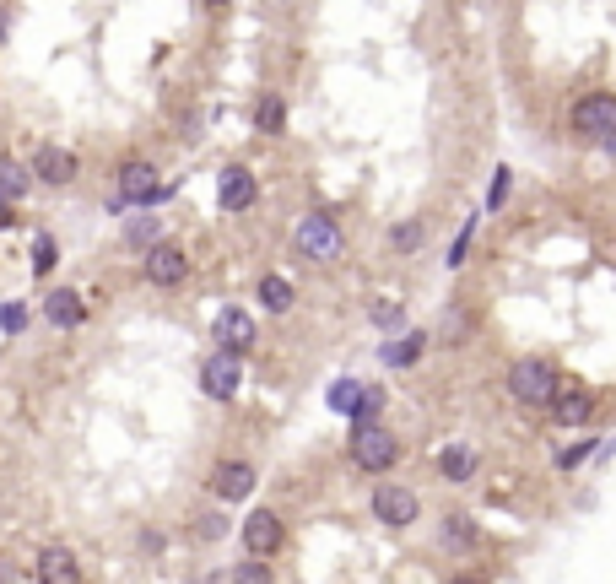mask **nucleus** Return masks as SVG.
Returning <instances> with one entry per match:
<instances>
[{
  "mask_svg": "<svg viewBox=\"0 0 616 584\" xmlns=\"http://www.w3.org/2000/svg\"><path fill=\"white\" fill-rule=\"evenodd\" d=\"M292 249H298L308 265H336L346 255V233L330 211H308L298 228H292Z\"/></svg>",
  "mask_w": 616,
  "mask_h": 584,
  "instance_id": "obj_1",
  "label": "nucleus"
},
{
  "mask_svg": "<svg viewBox=\"0 0 616 584\" xmlns=\"http://www.w3.org/2000/svg\"><path fill=\"white\" fill-rule=\"evenodd\" d=\"M395 455H400V444H395V433L384 428V422L352 417V460H357V471H390Z\"/></svg>",
  "mask_w": 616,
  "mask_h": 584,
  "instance_id": "obj_2",
  "label": "nucleus"
},
{
  "mask_svg": "<svg viewBox=\"0 0 616 584\" xmlns=\"http://www.w3.org/2000/svg\"><path fill=\"white\" fill-rule=\"evenodd\" d=\"M573 136L589 146H616V98L611 92H589V98L573 103Z\"/></svg>",
  "mask_w": 616,
  "mask_h": 584,
  "instance_id": "obj_3",
  "label": "nucleus"
},
{
  "mask_svg": "<svg viewBox=\"0 0 616 584\" xmlns=\"http://www.w3.org/2000/svg\"><path fill=\"white\" fill-rule=\"evenodd\" d=\"M557 390V368L546 363V357H519L514 368H508V395H514L519 406H546Z\"/></svg>",
  "mask_w": 616,
  "mask_h": 584,
  "instance_id": "obj_4",
  "label": "nucleus"
},
{
  "mask_svg": "<svg viewBox=\"0 0 616 584\" xmlns=\"http://www.w3.org/2000/svg\"><path fill=\"white\" fill-rule=\"evenodd\" d=\"M157 201H168V190L157 184V168L152 163H125L119 168V206H157Z\"/></svg>",
  "mask_w": 616,
  "mask_h": 584,
  "instance_id": "obj_5",
  "label": "nucleus"
},
{
  "mask_svg": "<svg viewBox=\"0 0 616 584\" xmlns=\"http://www.w3.org/2000/svg\"><path fill=\"white\" fill-rule=\"evenodd\" d=\"M552 417H557V428H589V417H595V395L584 390V384H562L557 379V390H552Z\"/></svg>",
  "mask_w": 616,
  "mask_h": 584,
  "instance_id": "obj_6",
  "label": "nucleus"
},
{
  "mask_svg": "<svg viewBox=\"0 0 616 584\" xmlns=\"http://www.w3.org/2000/svg\"><path fill=\"white\" fill-rule=\"evenodd\" d=\"M238 384H244V368H238V352H217L206 357V368H200V390L211 395V401H233Z\"/></svg>",
  "mask_w": 616,
  "mask_h": 584,
  "instance_id": "obj_7",
  "label": "nucleus"
},
{
  "mask_svg": "<svg viewBox=\"0 0 616 584\" xmlns=\"http://www.w3.org/2000/svg\"><path fill=\"white\" fill-rule=\"evenodd\" d=\"M373 514H379L384 525H417V514H422V503H417V493L411 487H400V482H384L379 493H373Z\"/></svg>",
  "mask_w": 616,
  "mask_h": 584,
  "instance_id": "obj_8",
  "label": "nucleus"
},
{
  "mask_svg": "<svg viewBox=\"0 0 616 584\" xmlns=\"http://www.w3.org/2000/svg\"><path fill=\"white\" fill-rule=\"evenodd\" d=\"M184 276H190V255H184L179 244H152L146 249V282L173 287V282H184Z\"/></svg>",
  "mask_w": 616,
  "mask_h": 584,
  "instance_id": "obj_9",
  "label": "nucleus"
},
{
  "mask_svg": "<svg viewBox=\"0 0 616 584\" xmlns=\"http://www.w3.org/2000/svg\"><path fill=\"white\" fill-rule=\"evenodd\" d=\"M254 482H260V476H254L249 460H222L217 476H211V493H217L222 503H244L254 493Z\"/></svg>",
  "mask_w": 616,
  "mask_h": 584,
  "instance_id": "obj_10",
  "label": "nucleus"
},
{
  "mask_svg": "<svg viewBox=\"0 0 616 584\" xmlns=\"http://www.w3.org/2000/svg\"><path fill=\"white\" fill-rule=\"evenodd\" d=\"M33 179L49 184V190L76 184V152H65V146H44V152L33 157Z\"/></svg>",
  "mask_w": 616,
  "mask_h": 584,
  "instance_id": "obj_11",
  "label": "nucleus"
},
{
  "mask_svg": "<svg viewBox=\"0 0 616 584\" xmlns=\"http://www.w3.org/2000/svg\"><path fill=\"white\" fill-rule=\"evenodd\" d=\"M244 547H249L254 557H276V547H281V514L254 509L249 520H244Z\"/></svg>",
  "mask_w": 616,
  "mask_h": 584,
  "instance_id": "obj_12",
  "label": "nucleus"
},
{
  "mask_svg": "<svg viewBox=\"0 0 616 584\" xmlns=\"http://www.w3.org/2000/svg\"><path fill=\"white\" fill-rule=\"evenodd\" d=\"M379 401H384V395L368 390V384H357V379H336V390H330V406L346 411V417H373Z\"/></svg>",
  "mask_w": 616,
  "mask_h": 584,
  "instance_id": "obj_13",
  "label": "nucleus"
},
{
  "mask_svg": "<svg viewBox=\"0 0 616 584\" xmlns=\"http://www.w3.org/2000/svg\"><path fill=\"white\" fill-rule=\"evenodd\" d=\"M217 195H222V211H249L260 190H254V174H249V168H238V163H233V168H222Z\"/></svg>",
  "mask_w": 616,
  "mask_h": 584,
  "instance_id": "obj_14",
  "label": "nucleus"
},
{
  "mask_svg": "<svg viewBox=\"0 0 616 584\" xmlns=\"http://www.w3.org/2000/svg\"><path fill=\"white\" fill-rule=\"evenodd\" d=\"M217 341H222V352H249L254 347V320L244 309H222L217 314Z\"/></svg>",
  "mask_w": 616,
  "mask_h": 584,
  "instance_id": "obj_15",
  "label": "nucleus"
},
{
  "mask_svg": "<svg viewBox=\"0 0 616 584\" xmlns=\"http://www.w3.org/2000/svg\"><path fill=\"white\" fill-rule=\"evenodd\" d=\"M44 314H49V325H55V330H76V325H82L87 320V303H82V292H49V298H44Z\"/></svg>",
  "mask_w": 616,
  "mask_h": 584,
  "instance_id": "obj_16",
  "label": "nucleus"
},
{
  "mask_svg": "<svg viewBox=\"0 0 616 584\" xmlns=\"http://www.w3.org/2000/svg\"><path fill=\"white\" fill-rule=\"evenodd\" d=\"M38 579H49V584H76V579H82V568H76V557L65 552V547H44V552H38Z\"/></svg>",
  "mask_w": 616,
  "mask_h": 584,
  "instance_id": "obj_17",
  "label": "nucleus"
},
{
  "mask_svg": "<svg viewBox=\"0 0 616 584\" xmlns=\"http://www.w3.org/2000/svg\"><path fill=\"white\" fill-rule=\"evenodd\" d=\"M33 190V168L17 163L11 152H0V201H22Z\"/></svg>",
  "mask_w": 616,
  "mask_h": 584,
  "instance_id": "obj_18",
  "label": "nucleus"
},
{
  "mask_svg": "<svg viewBox=\"0 0 616 584\" xmlns=\"http://www.w3.org/2000/svg\"><path fill=\"white\" fill-rule=\"evenodd\" d=\"M438 471H444L449 482H471V476H476V449H471V444L438 449Z\"/></svg>",
  "mask_w": 616,
  "mask_h": 584,
  "instance_id": "obj_19",
  "label": "nucleus"
},
{
  "mask_svg": "<svg viewBox=\"0 0 616 584\" xmlns=\"http://www.w3.org/2000/svg\"><path fill=\"white\" fill-rule=\"evenodd\" d=\"M254 130L281 136V130H287V103H281V98H260V109H254Z\"/></svg>",
  "mask_w": 616,
  "mask_h": 584,
  "instance_id": "obj_20",
  "label": "nucleus"
},
{
  "mask_svg": "<svg viewBox=\"0 0 616 584\" xmlns=\"http://www.w3.org/2000/svg\"><path fill=\"white\" fill-rule=\"evenodd\" d=\"M260 303L271 314H287L292 309V282H287V276H265V282H260Z\"/></svg>",
  "mask_w": 616,
  "mask_h": 584,
  "instance_id": "obj_21",
  "label": "nucleus"
},
{
  "mask_svg": "<svg viewBox=\"0 0 616 584\" xmlns=\"http://www.w3.org/2000/svg\"><path fill=\"white\" fill-rule=\"evenodd\" d=\"M438 541H449V547H476V525L471 520H465V514H449V520H444V530H438Z\"/></svg>",
  "mask_w": 616,
  "mask_h": 584,
  "instance_id": "obj_22",
  "label": "nucleus"
},
{
  "mask_svg": "<svg viewBox=\"0 0 616 584\" xmlns=\"http://www.w3.org/2000/svg\"><path fill=\"white\" fill-rule=\"evenodd\" d=\"M417 244H422V222H400V228H390V249H395V255H411Z\"/></svg>",
  "mask_w": 616,
  "mask_h": 584,
  "instance_id": "obj_23",
  "label": "nucleus"
},
{
  "mask_svg": "<svg viewBox=\"0 0 616 584\" xmlns=\"http://www.w3.org/2000/svg\"><path fill=\"white\" fill-rule=\"evenodd\" d=\"M60 260V244H55V238H38V244H33V276H49V265H55Z\"/></svg>",
  "mask_w": 616,
  "mask_h": 584,
  "instance_id": "obj_24",
  "label": "nucleus"
},
{
  "mask_svg": "<svg viewBox=\"0 0 616 584\" xmlns=\"http://www.w3.org/2000/svg\"><path fill=\"white\" fill-rule=\"evenodd\" d=\"M417 357H422V336H406L395 347H384V363H417Z\"/></svg>",
  "mask_w": 616,
  "mask_h": 584,
  "instance_id": "obj_25",
  "label": "nucleus"
},
{
  "mask_svg": "<svg viewBox=\"0 0 616 584\" xmlns=\"http://www.w3.org/2000/svg\"><path fill=\"white\" fill-rule=\"evenodd\" d=\"M125 238H130V244H157V217H130Z\"/></svg>",
  "mask_w": 616,
  "mask_h": 584,
  "instance_id": "obj_26",
  "label": "nucleus"
},
{
  "mask_svg": "<svg viewBox=\"0 0 616 584\" xmlns=\"http://www.w3.org/2000/svg\"><path fill=\"white\" fill-rule=\"evenodd\" d=\"M508 195V168H498V179H492V195H487V211H498Z\"/></svg>",
  "mask_w": 616,
  "mask_h": 584,
  "instance_id": "obj_27",
  "label": "nucleus"
},
{
  "mask_svg": "<svg viewBox=\"0 0 616 584\" xmlns=\"http://www.w3.org/2000/svg\"><path fill=\"white\" fill-rule=\"evenodd\" d=\"M22 320H28L22 303H6V309H0V330H22Z\"/></svg>",
  "mask_w": 616,
  "mask_h": 584,
  "instance_id": "obj_28",
  "label": "nucleus"
},
{
  "mask_svg": "<svg viewBox=\"0 0 616 584\" xmlns=\"http://www.w3.org/2000/svg\"><path fill=\"white\" fill-rule=\"evenodd\" d=\"M373 320H379V325H400L406 314H400L395 303H373Z\"/></svg>",
  "mask_w": 616,
  "mask_h": 584,
  "instance_id": "obj_29",
  "label": "nucleus"
},
{
  "mask_svg": "<svg viewBox=\"0 0 616 584\" xmlns=\"http://www.w3.org/2000/svg\"><path fill=\"white\" fill-rule=\"evenodd\" d=\"M233 579H271V568H265V563H238Z\"/></svg>",
  "mask_w": 616,
  "mask_h": 584,
  "instance_id": "obj_30",
  "label": "nucleus"
},
{
  "mask_svg": "<svg viewBox=\"0 0 616 584\" xmlns=\"http://www.w3.org/2000/svg\"><path fill=\"white\" fill-rule=\"evenodd\" d=\"M17 222V211H11V201H0V228H11Z\"/></svg>",
  "mask_w": 616,
  "mask_h": 584,
  "instance_id": "obj_31",
  "label": "nucleus"
},
{
  "mask_svg": "<svg viewBox=\"0 0 616 584\" xmlns=\"http://www.w3.org/2000/svg\"><path fill=\"white\" fill-rule=\"evenodd\" d=\"M6 33H11V17H6V11H0V44H6Z\"/></svg>",
  "mask_w": 616,
  "mask_h": 584,
  "instance_id": "obj_32",
  "label": "nucleus"
},
{
  "mask_svg": "<svg viewBox=\"0 0 616 584\" xmlns=\"http://www.w3.org/2000/svg\"><path fill=\"white\" fill-rule=\"evenodd\" d=\"M206 6H227V0H206Z\"/></svg>",
  "mask_w": 616,
  "mask_h": 584,
  "instance_id": "obj_33",
  "label": "nucleus"
},
{
  "mask_svg": "<svg viewBox=\"0 0 616 584\" xmlns=\"http://www.w3.org/2000/svg\"><path fill=\"white\" fill-rule=\"evenodd\" d=\"M271 6H287V0H271Z\"/></svg>",
  "mask_w": 616,
  "mask_h": 584,
  "instance_id": "obj_34",
  "label": "nucleus"
}]
</instances>
